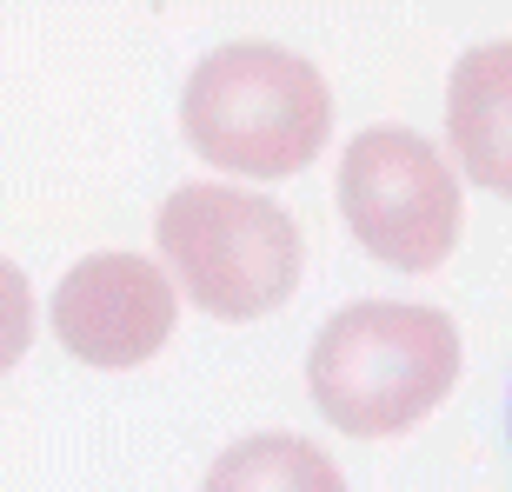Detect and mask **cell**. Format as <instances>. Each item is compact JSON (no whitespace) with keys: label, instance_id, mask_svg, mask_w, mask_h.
Here are the masks:
<instances>
[{"label":"cell","instance_id":"obj_6","mask_svg":"<svg viewBox=\"0 0 512 492\" xmlns=\"http://www.w3.org/2000/svg\"><path fill=\"white\" fill-rule=\"evenodd\" d=\"M446 133L459 173L512 200V40L466 47L446 80Z\"/></svg>","mask_w":512,"mask_h":492},{"label":"cell","instance_id":"obj_7","mask_svg":"<svg viewBox=\"0 0 512 492\" xmlns=\"http://www.w3.org/2000/svg\"><path fill=\"white\" fill-rule=\"evenodd\" d=\"M200 492H346L340 466L300 433H253L233 439L207 466Z\"/></svg>","mask_w":512,"mask_h":492},{"label":"cell","instance_id":"obj_3","mask_svg":"<svg viewBox=\"0 0 512 492\" xmlns=\"http://www.w3.org/2000/svg\"><path fill=\"white\" fill-rule=\"evenodd\" d=\"M160 273L213 320H266L273 306L293 300L306 266L300 220L253 187L187 180L160 200L153 220Z\"/></svg>","mask_w":512,"mask_h":492},{"label":"cell","instance_id":"obj_4","mask_svg":"<svg viewBox=\"0 0 512 492\" xmlns=\"http://www.w3.org/2000/svg\"><path fill=\"white\" fill-rule=\"evenodd\" d=\"M340 213L353 240L399 273H433L459 246L466 200L446 153L413 127H366L340 160Z\"/></svg>","mask_w":512,"mask_h":492},{"label":"cell","instance_id":"obj_2","mask_svg":"<svg viewBox=\"0 0 512 492\" xmlns=\"http://www.w3.org/2000/svg\"><path fill=\"white\" fill-rule=\"evenodd\" d=\"M313 406L346 439H393L459 386V326L419 300H353L313 333Z\"/></svg>","mask_w":512,"mask_h":492},{"label":"cell","instance_id":"obj_5","mask_svg":"<svg viewBox=\"0 0 512 492\" xmlns=\"http://www.w3.org/2000/svg\"><path fill=\"white\" fill-rule=\"evenodd\" d=\"M54 340L100 373L147 366L173 340V280L140 253H87L54 286Z\"/></svg>","mask_w":512,"mask_h":492},{"label":"cell","instance_id":"obj_8","mask_svg":"<svg viewBox=\"0 0 512 492\" xmlns=\"http://www.w3.org/2000/svg\"><path fill=\"white\" fill-rule=\"evenodd\" d=\"M34 346V286L14 260H0V373H14Z\"/></svg>","mask_w":512,"mask_h":492},{"label":"cell","instance_id":"obj_1","mask_svg":"<svg viewBox=\"0 0 512 492\" xmlns=\"http://www.w3.org/2000/svg\"><path fill=\"white\" fill-rule=\"evenodd\" d=\"M180 133L220 173L286 180L320 160L333 133V87L280 40H227L187 74Z\"/></svg>","mask_w":512,"mask_h":492}]
</instances>
